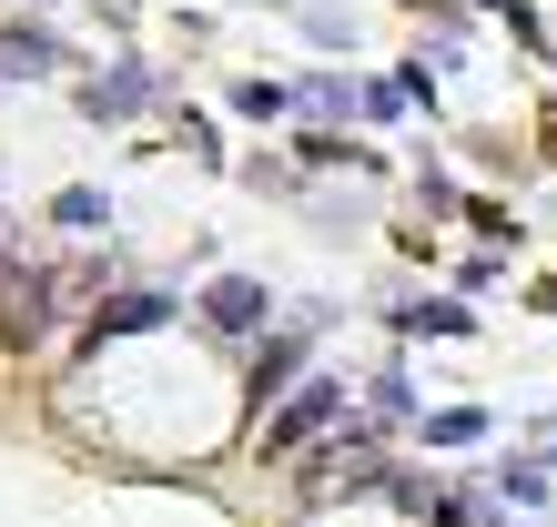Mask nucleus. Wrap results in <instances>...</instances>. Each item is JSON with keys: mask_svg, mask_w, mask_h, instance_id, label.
Listing matches in <instances>:
<instances>
[{"mask_svg": "<svg viewBox=\"0 0 557 527\" xmlns=\"http://www.w3.org/2000/svg\"><path fill=\"white\" fill-rule=\"evenodd\" d=\"M51 315H61V274H51V264H21V274L0 284V345H11V355L41 345Z\"/></svg>", "mask_w": 557, "mask_h": 527, "instance_id": "20e7f679", "label": "nucleus"}, {"mask_svg": "<svg viewBox=\"0 0 557 527\" xmlns=\"http://www.w3.org/2000/svg\"><path fill=\"white\" fill-rule=\"evenodd\" d=\"M486 498H497L507 517H547V498H557V467H537V456H497Z\"/></svg>", "mask_w": 557, "mask_h": 527, "instance_id": "0eeeda50", "label": "nucleus"}, {"mask_svg": "<svg viewBox=\"0 0 557 527\" xmlns=\"http://www.w3.org/2000/svg\"><path fill=\"white\" fill-rule=\"evenodd\" d=\"M203 324H213L223 345L264 335V324H274V284H264V274H213V284H203Z\"/></svg>", "mask_w": 557, "mask_h": 527, "instance_id": "39448f33", "label": "nucleus"}, {"mask_svg": "<svg viewBox=\"0 0 557 527\" xmlns=\"http://www.w3.org/2000/svg\"><path fill=\"white\" fill-rule=\"evenodd\" d=\"M51 223H61V234H91V223H112V204L91 183H72V193H51Z\"/></svg>", "mask_w": 557, "mask_h": 527, "instance_id": "2eb2a0df", "label": "nucleus"}, {"mask_svg": "<svg viewBox=\"0 0 557 527\" xmlns=\"http://www.w3.org/2000/svg\"><path fill=\"white\" fill-rule=\"evenodd\" d=\"M143 102H152V61H112V72L82 82V112H91V122H133Z\"/></svg>", "mask_w": 557, "mask_h": 527, "instance_id": "423d86ee", "label": "nucleus"}, {"mask_svg": "<svg viewBox=\"0 0 557 527\" xmlns=\"http://www.w3.org/2000/svg\"><path fill=\"white\" fill-rule=\"evenodd\" d=\"M305 41H314V51H345L355 21H345V11H305Z\"/></svg>", "mask_w": 557, "mask_h": 527, "instance_id": "dca6fc26", "label": "nucleus"}, {"mask_svg": "<svg viewBox=\"0 0 557 527\" xmlns=\"http://www.w3.org/2000/svg\"><path fill=\"white\" fill-rule=\"evenodd\" d=\"M314 324H324V315H305V324H264V345H253V376H244L253 416H264L274 395H294V385L314 376Z\"/></svg>", "mask_w": 557, "mask_h": 527, "instance_id": "7ed1b4c3", "label": "nucleus"}, {"mask_svg": "<svg viewBox=\"0 0 557 527\" xmlns=\"http://www.w3.org/2000/svg\"><path fill=\"white\" fill-rule=\"evenodd\" d=\"M234 112H244V122H284V112H294V82H274V72L234 82Z\"/></svg>", "mask_w": 557, "mask_h": 527, "instance_id": "4468645a", "label": "nucleus"}, {"mask_svg": "<svg viewBox=\"0 0 557 527\" xmlns=\"http://www.w3.org/2000/svg\"><path fill=\"white\" fill-rule=\"evenodd\" d=\"M406 335H476V315L467 305H446V294H416V305H396Z\"/></svg>", "mask_w": 557, "mask_h": 527, "instance_id": "9b49d317", "label": "nucleus"}, {"mask_svg": "<svg viewBox=\"0 0 557 527\" xmlns=\"http://www.w3.org/2000/svg\"><path fill=\"white\" fill-rule=\"evenodd\" d=\"M41 72H61L51 30H0V82H41Z\"/></svg>", "mask_w": 557, "mask_h": 527, "instance_id": "9d476101", "label": "nucleus"}, {"mask_svg": "<svg viewBox=\"0 0 557 527\" xmlns=\"http://www.w3.org/2000/svg\"><path fill=\"white\" fill-rule=\"evenodd\" d=\"M305 498H314V507H324V498H385V426L345 416L335 437H314V446H305Z\"/></svg>", "mask_w": 557, "mask_h": 527, "instance_id": "f257e3e1", "label": "nucleus"}, {"mask_svg": "<svg viewBox=\"0 0 557 527\" xmlns=\"http://www.w3.org/2000/svg\"><path fill=\"white\" fill-rule=\"evenodd\" d=\"M294 112L345 122V112H355V82H345V72H305V82H294Z\"/></svg>", "mask_w": 557, "mask_h": 527, "instance_id": "f8f14e48", "label": "nucleus"}, {"mask_svg": "<svg viewBox=\"0 0 557 527\" xmlns=\"http://www.w3.org/2000/svg\"><path fill=\"white\" fill-rule=\"evenodd\" d=\"M355 406H345V376H305L294 395H274L264 406V426H253V456H264V467H294V456H305L314 437H335Z\"/></svg>", "mask_w": 557, "mask_h": 527, "instance_id": "f03ea898", "label": "nucleus"}, {"mask_svg": "<svg viewBox=\"0 0 557 527\" xmlns=\"http://www.w3.org/2000/svg\"><path fill=\"white\" fill-rule=\"evenodd\" d=\"M528 456H537V467H557V416H537V437H528Z\"/></svg>", "mask_w": 557, "mask_h": 527, "instance_id": "a211bd4d", "label": "nucleus"}, {"mask_svg": "<svg viewBox=\"0 0 557 527\" xmlns=\"http://www.w3.org/2000/svg\"><path fill=\"white\" fill-rule=\"evenodd\" d=\"M152 324H173V294H122L82 324V345H112V335H152Z\"/></svg>", "mask_w": 557, "mask_h": 527, "instance_id": "1a4fd4ad", "label": "nucleus"}, {"mask_svg": "<svg viewBox=\"0 0 557 527\" xmlns=\"http://www.w3.org/2000/svg\"><path fill=\"white\" fill-rule=\"evenodd\" d=\"M366 406H375V426H385V437H396V426H416L425 406H416V385H406V366H385L375 385H366Z\"/></svg>", "mask_w": 557, "mask_h": 527, "instance_id": "ddd939ff", "label": "nucleus"}, {"mask_svg": "<svg viewBox=\"0 0 557 527\" xmlns=\"http://www.w3.org/2000/svg\"><path fill=\"white\" fill-rule=\"evenodd\" d=\"M486 426H497L486 406H425V416H416V437L436 446V456H476V446H486Z\"/></svg>", "mask_w": 557, "mask_h": 527, "instance_id": "6e6552de", "label": "nucleus"}, {"mask_svg": "<svg viewBox=\"0 0 557 527\" xmlns=\"http://www.w3.org/2000/svg\"><path fill=\"white\" fill-rule=\"evenodd\" d=\"M21 274V254H11V223H0V284H11Z\"/></svg>", "mask_w": 557, "mask_h": 527, "instance_id": "6ab92c4d", "label": "nucleus"}, {"mask_svg": "<svg viewBox=\"0 0 557 527\" xmlns=\"http://www.w3.org/2000/svg\"><path fill=\"white\" fill-rule=\"evenodd\" d=\"M467 223H476L486 244H517V213H507V204H467Z\"/></svg>", "mask_w": 557, "mask_h": 527, "instance_id": "f3484780", "label": "nucleus"}]
</instances>
